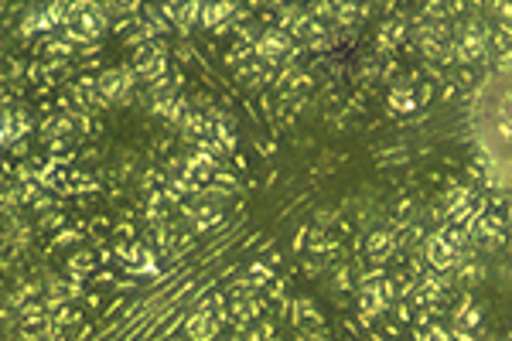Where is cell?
I'll list each match as a JSON object with an SVG mask.
<instances>
[{
    "mask_svg": "<svg viewBox=\"0 0 512 341\" xmlns=\"http://www.w3.org/2000/svg\"><path fill=\"white\" fill-rule=\"evenodd\" d=\"M475 130L492 174L512 191V72L495 76L482 89L475 106Z\"/></svg>",
    "mask_w": 512,
    "mask_h": 341,
    "instance_id": "1",
    "label": "cell"
}]
</instances>
